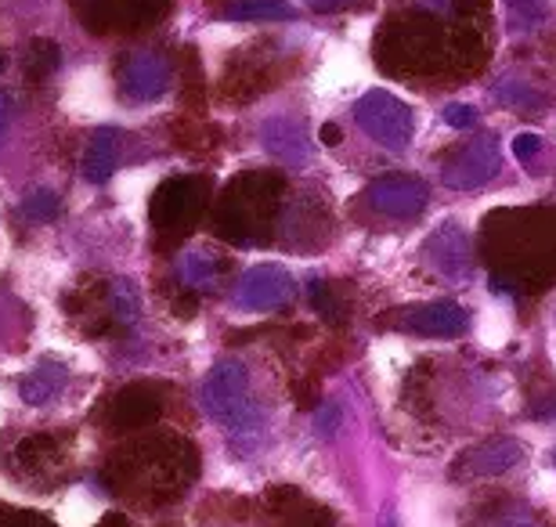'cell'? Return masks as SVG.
<instances>
[{
	"label": "cell",
	"mask_w": 556,
	"mask_h": 527,
	"mask_svg": "<svg viewBox=\"0 0 556 527\" xmlns=\"http://www.w3.org/2000/svg\"><path fill=\"white\" fill-rule=\"evenodd\" d=\"M376 59H380L383 73L433 76L448 65H473L477 70L484 48L473 22L438 18L413 8V15L383 22L380 37H376Z\"/></svg>",
	"instance_id": "6da1fadb"
},
{
	"label": "cell",
	"mask_w": 556,
	"mask_h": 527,
	"mask_svg": "<svg viewBox=\"0 0 556 527\" xmlns=\"http://www.w3.org/2000/svg\"><path fill=\"white\" fill-rule=\"evenodd\" d=\"M282 192H286V177L278 171L239 174V181L228 188L225 199H220V210H217L220 239L250 242V235L268 231Z\"/></svg>",
	"instance_id": "7a4b0ae2"
},
{
	"label": "cell",
	"mask_w": 556,
	"mask_h": 527,
	"mask_svg": "<svg viewBox=\"0 0 556 527\" xmlns=\"http://www.w3.org/2000/svg\"><path fill=\"white\" fill-rule=\"evenodd\" d=\"M354 120L358 127L369 134L372 141L387 145V149H405L413 141V109H408L402 98L387 95V91H369L354 109Z\"/></svg>",
	"instance_id": "3957f363"
},
{
	"label": "cell",
	"mask_w": 556,
	"mask_h": 527,
	"mask_svg": "<svg viewBox=\"0 0 556 527\" xmlns=\"http://www.w3.org/2000/svg\"><path fill=\"white\" fill-rule=\"evenodd\" d=\"M383 329L413 332V336H430V340H452L463 336L470 315L459 304H416V308H394L380 315Z\"/></svg>",
	"instance_id": "277c9868"
},
{
	"label": "cell",
	"mask_w": 556,
	"mask_h": 527,
	"mask_svg": "<svg viewBox=\"0 0 556 527\" xmlns=\"http://www.w3.org/2000/svg\"><path fill=\"white\" fill-rule=\"evenodd\" d=\"M210 405H214V412L231 430H242V434L257 430L261 412L253 405L247 373H242L239 365H220L217 373L210 376Z\"/></svg>",
	"instance_id": "5b68a950"
},
{
	"label": "cell",
	"mask_w": 556,
	"mask_h": 527,
	"mask_svg": "<svg viewBox=\"0 0 556 527\" xmlns=\"http://www.w3.org/2000/svg\"><path fill=\"white\" fill-rule=\"evenodd\" d=\"M495 171H498V149H495L492 138H477V141L455 145L448 160H441L444 185L459 188V192L484 185L488 177H495Z\"/></svg>",
	"instance_id": "8992f818"
},
{
	"label": "cell",
	"mask_w": 556,
	"mask_h": 527,
	"mask_svg": "<svg viewBox=\"0 0 556 527\" xmlns=\"http://www.w3.org/2000/svg\"><path fill=\"white\" fill-rule=\"evenodd\" d=\"M278 76H282V70H278V62L271 54H264V59L242 54L239 62L228 65L225 80H220V102H231V105L253 102V98H261L264 91H271V84Z\"/></svg>",
	"instance_id": "52a82bcc"
},
{
	"label": "cell",
	"mask_w": 556,
	"mask_h": 527,
	"mask_svg": "<svg viewBox=\"0 0 556 527\" xmlns=\"http://www.w3.org/2000/svg\"><path fill=\"white\" fill-rule=\"evenodd\" d=\"M427 185L419 177H405V174H394V177H380V181L369 185L365 192V203H369L376 213L383 217H416V213L427 206Z\"/></svg>",
	"instance_id": "ba28073f"
},
{
	"label": "cell",
	"mask_w": 556,
	"mask_h": 527,
	"mask_svg": "<svg viewBox=\"0 0 556 527\" xmlns=\"http://www.w3.org/2000/svg\"><path fill=\"white\" fill-rule=\"evenodd\" d=\"M199 210H203V181H185L181 177V181L166 185L160 199L152 203V221L177 231V239H181V231L192 228Z\"/></svg>",
	"instance_id": "9c48e42d"
},
{
	"label": "cell",
	"mask_w": 556,
	"mask_h": 527,
	"mask_svg": "<svg viewBox=\"0 0 556 527\" xmlns=\"http://www.w3.org/2000/svg\"><path fill=\"white\" fill-rule=\"evenodd\" d=\"M520 459H525V448L514 437H492V441L473 444L470 452L455 459V477H495L517 466Z\"/></svg>",
	"instance_id": "30bf717a"
},
{
	"label": "cell",
	"mask_w": 556,
	"mask_h": 527,
	"mask_svg": "<svg viewBox=\"0 0 556 527\" xmlns=\"http://www.w3.org/2000/svg\"><path fill=\"white\" fill-rule=\"evenodd\" d=\"M293 297V283H289L286 272L278 267H257L242 278V289H239V304L247 311H275L282 308L286 300Z\"/></svg>",
	"instance_id": "8fae6325"
},
{
	"label": "cell",
	"mask_w": 556,
	"mask_h": 527,
	"mask_svg": "<svg viewBox=\"0 0 556 527\" xmlns=\"http://www.w3.org/2000/svg\"><path fill=\"white\" fill-rule=\"evenodd\" d=\"M268 506L275 510V517L289 527H337L332 513L321 510L318 502H311L304 491L275 488V491H268Z\"/></svg>",
	"instance_id": "7c38bea8"
},
{
	"label": "cell",
	"mask_w": 556,
	"mask_h": 527,
	"mask_svg": "<svg viewBox=\"0 0 556 527\" xmlns=\"http://www.w3.org/2000/svg\"><path fill=\"white\" fill-rule=\"evenodd\" d=\"M427 261L448 278H463L470 272V242L459 228H441L427 242Z\"/></svg>",
	"instance_id": "4fadbf2b"
},
{
	"label": "cell",
	"mask_w": 556,
	"mask_h": 527,
	"mask_svg": "<svg viewBox=\"0 0 556 527\" xmlns=\"http://www.w3.org/2000/svg\"><path fill=\"white\" fill-rule=\"evenodd\" d=\"M174 145H181L188 152H206L217 145V127H210V123H195V120H174Z\"/></svg>",
	"instance_id": "5bb4252c"
},
{
	"label": "cell",
	"mask_w": 556,
	"mask_h": 527,
	"mask_svg": "<svg viewBox=\"0 0 556 527\" xmlns=\"http://www.w3.org/2000/svg\"><path fill=\"white\" fill-rule=\"evenodd\" d=\"M228 15H236V18H293L296 11L282 4V0H239V8H231Z\"/></svg>",
	"instance_id": "9a60e30c"
},
{
	"label": "cell",
	"mask_w": 556,
	"mask_h": 527,
	"mask_svg": "<svg viewBox=\"0 0 556 527\" xmlns=\"http://www.w3.org/2000/svg\"><path fill=\"white\" fill-rule=\"evenodd\" d=\"M484 527H539V520L525 506H503L484 520Z\"/></svg>",
	"instance_id": "2e32d148"
},
{
	"label": "cell",
	"mask_w": 556,
	"mask_h": 527,
	"mask_svg": "<svg viewBox=\"0 0 556 527\" xmlns=\"http://www.w3.org/2000/svg\"><path fill=\"white\" fill-rule=\"evenodd\" d=\"M498 98H503L506 105H514V109H539L542 105V98H535L528 84H517V80L498 84Z\"/></svg>",
	"instance_id": "e0dca14e"
},
{
	"label": "cell",
	"mask_w": 556,
	"mask_h": 527,
	"mask_svg": "<svg viewBox=\"0 0 556 527\" xmlns=\"http://www.w3.org/2000/svg\"><path fill=\"white\" fill-rule=\"evenodd\" d=\"M311 304H315L318 315H326L329 322H340V315H343V311H340V297L332 293L329 286H321V283L311 286Z\"/></svg>",
	"instance_id": "ac0fdd59"
},
{
	"label": "cell",
	"mask_w": 556,
	"mask_h": 527,
	"mask_svg": "<svg viewBox=\"0 0 556 527\" xmlns=\"http://www.w3.org/2000/svg\"><path fill=\"white\" fill-rule=\"evenodd\" d=\"M444 120H448L455 130H466V127H473V123H477V109L473 105H459V102L444 105Z\"/></svg>",
	"instance_id": "d6986e66"
},
{
	"label": "cell",
	"mask_w": 556,
	"mask_h": 527,
	"mask_svg": "<svg viewBox=\"0 0 556 527\" xmlns=\"http://www.w3.org/2000/svg\"><path fill=\"white\" fill-rule=\"evenodd\" d=\"M542 152V138H539V134H520V138L514 141V155H517V160L520 163H531V160H535V155Z\"/></svg>",
	"instance_id": "ffe728a7"
},
{
	"label": "cell",
	"mask_w": 556,
	"mask_h": 527,
	"mask_svg": "<svg viewBox=\"0 0 556 527\" xmlns=\"http://www.w3.org/2000/svg\"><path fill=\"white\" fill-rule=\"evenodd\" d=\"M304 4L318 8V11H337V8H351L354 0H304Z\"/></svg>",
	"instance_id": "44dd1931"
},
{
	"label": "cell",
	"mask_w": 556,
	"mask_h": 527,
	"mask_svg": "<svg viewBox=\"0 0 556 527\" xmlns=\"http://www.w3.org/2000/svg\"><path fill=\"white\" fill-rule=\"evenodd\" d=\"M195 311H199V304H195L192 297H181V300H177V304H174V315H185V318H192Z\"/></svg>",
	"instance_id": "7402d4cb"
},
{
	"label": "cell",
	"mask_w": 556,
	"mask_h": 527,
	"mask_svg": "<svg viewBox=\"0 0 556 527\" xmlns=\"http://www.w3.org/2000/svg\"><path fill=\"white\" fill-rule=\"evenodd\" d=\"M318 138L326 141V145H340V138H343V134H340V127H332V123H326V127H321V134H318Z\"/></svg>",
	"instance_id": "603a6c76"
},
{
	"label": "cell",
	"mask_w": 556,
	"mask_h": 527,
	"mask_svg": "<svg viewBox=\"0 0 556 527\" xmlns=\"http://www.w3.org/2000/svg\"><path fill=\"white\" fill-rule=\"evenodd\" d=\"M380 527H397V524H394V517H387V520H383Z\"/></svg>",
	"instance_id": "cb8c5ba5"
}]
</instances>
